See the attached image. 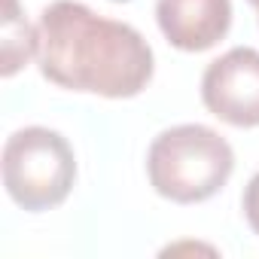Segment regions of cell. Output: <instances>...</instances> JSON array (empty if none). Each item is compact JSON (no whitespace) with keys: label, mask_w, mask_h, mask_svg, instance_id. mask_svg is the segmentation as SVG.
<instances>
[{"label":"cell","mask_w":259,"mask_h":259,"mask_svg":"<svg viewBox=\"0 0 259 259\" xmlns=\"http://www.w3.org/2000/svg\"><path fill=\"white\" fill-rule=\"evenodd\" d=\"M40 73L70 92L101 98H135L156 70L141 31L104 19L76 0H55L40 16Z\"/></svg>","instance_id":"obj_1"},{"label":"cell","mask_w":259,"mask_h":259,"mask_svg":"<svg viewBox=\"0 0 259 259\" xmlns=\"http://www.w3.org/2000/svg\"><path fill=\"white\" fill-rule=\"evenodd\" d=\"M235 171L229 141L207 125H174L150 144V186L174 204H198L217 195Z\"/></svg>","instance_id":"obj_2"},{"label":"cell","mask_w":259,"mask_h":259,"mask_svg":"<svg viewBox=\"0 0 259 259\" xmlns=\"http://www.w3.org/2000/svg\"><path fill=\"white\" fill-rule=\"evenodd\" d=\"M76 180V159L64 135L43 125L13 132L4 144V186L10 198L31 210L58 207Z\"/></svg>","instance_id":"obj_3"},{"label":"cell","mask_w":259,"mask_h":259,"mask_svg":"<svg viewBox=\"0 0 259 259\" xmlns=\"http://www.w3.org/2000/svg\"><path fill=\"white\" fill-rule=\"evenodd\" d=\"M204 107L235 128L259 125V52L250 46H235L213 58L201 76Z\"/></svg>","instance_id":"obj_4"},{"label":"cell","mask_w":259,"mask_h":259,"mask_svg":"<svg viewBox=\"0 0 259 259\" xmlns=\"http://www.w3.org/2000/svg\"><path fill=\"white\" fill-rule=\"evenodd\" d=\"M156 22L180 52L213 49L232 28V0H159Z\"/></svg>","instance_id":"obj_5"},{"label":"cell","mask_w":259,"mask_h":259,"mask_svg":"<svg viewBox=\"0 0 259 259\" xmlns=\"http://www.w3.org/2000/svg\"><path fill=\"white\" fill-rule=\"evenodd\" d=\"M40 31L28 25V19L19 16L16 0H7V19H4V76H13L22 64H28L37 55Z\"/></svg>","instance_id":"obj_6"},{"label":"cell","mask_w":259,"mask_h":259,"mask_svg":"<svg viewBox=\"0 0 259 259\" xmlns=\"http://www.w3.org/2000/svg\"><path fill=\"white\" fill-rule=\"evenodd\" d=\"M241 207H244V217H247V226L259 235V171L250 177V183L244 186V198H241Z\"/></svg>","instance_id":"obj_7"},{"label":"cell","mask_w":259,"mask_h":259,"mask_svg":"<svg viewBox=\"0 0 259 259\" xmlns=\"http://www.w3.org/2000/svg\"><path fill=\"white\" fill-rule=\"evenodd\" d=\"M250 4H253V7H256V10H259V0H250Z\"/></svg>","instance_id":"obj_8"},{"label":"cell","mask_w":259,"mask_h":259,"mask_svg":"<svg viewBox=\"0 0 259 259\" xmlns=\"http://www.w3.org/2000/svg\"><path fill=\"white\" fill-rule=\"evenodd\" d=\"M116 4H128V0H116Z\"/></svg>","instance_id":"obj_9"}]
</instances>
